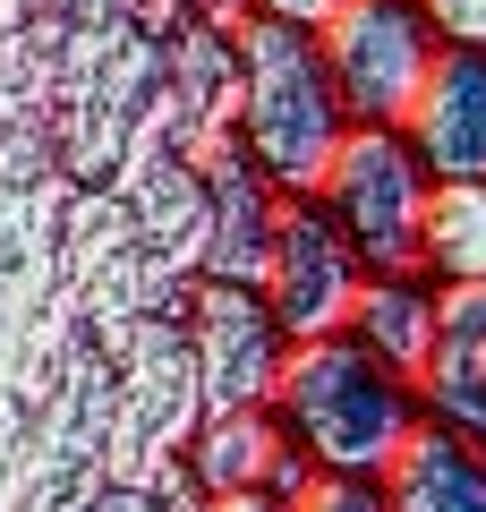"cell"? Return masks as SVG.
<instances>
[{"mask_svg":"<svg viewBox=\"0 0 486 512\" xmlns=\"http://www.w3.org/2000/svg\"><path fill=\"white\" fill-rule=\"evenodd\" d=\"M273 419L290 427L316 470H359L384 478V461L401 453V436L418 427V384L393 376L359 333H307L282 350V376H273Z\"/></svg>","mask_w":486,"mask_h":512,"instance_id":"obj_1","label":"cell"},{"mask_svg":"<svg viewBox=\"0 0 486 512\" xmlns=\"http://www.w3.org/2000/svg\"><path fill=\"white\" fill-rule=\"evenodd\" d=\"M231 43H239V154L282 197H316L324 163H333V146L350 128L342 94L324 77L316 26L248 9V18H231Z\"/></svg>","mask_w":486,"mask_h":512,"instance_id":"obj_2","label":"cell"},{"mask_svg":"<svg viewBox=\"0 0 486 512\" xmlns=\"http://www.w3.org/2000/svg\"><path fill=\"white\" fill-rule=\"evenodd\" d=\"M111 376V444H103V478L145 487L154 461H171L188 444V427L205 419L197 393V359H188V325L180 316H128V325L94 333Z\"/></svg>","mask_w":486,"mask_h":512,"instance_id":"obj_3","label":"cell"},{"mask_svg":"<svg viewBox=\"0 0 486 512\" xmlns=\"http://www.w3.org/2000/svg\"><path fill=\"white\" fill-rule=\"evenodd\" d=\"M427 188H435V171L418 163V146L393 120H350L324 180H316V205L333 214V231L350 239V256L367 274H418Z\"/></svg>","mask_w":486,"mask_h":512,"instance_id":"obj_4","label":"cell"},{"mask_svg":"<svg viewBox=\"0 0 486 512\" xmlns=\"http://www.w3.org/2000/svg\"><path fill=\"white\" fill-rule=\"evenodd\" d=\"M316 52H324V77H333L350 120H393L401 128V111H410L427 60L444 52V35H435V18L418 0H342L316 26Z\"/></svg>","mask_w":486,"mask_h":512,"instance_id":"obj_5","label":"cell"},{"mask_svg":"<svg viewBox=\"0 0 486 512\" xmlns=\"http://www.w3.org/2000/svg\"><path fill=\"white\" fill-rule=\"evenodd\" d=\"M180 325H188V359H197L205 410L273 402V376H282L290 333L273 325V308H265V291H256V282L197 274V282H188V299H180Z\"/></svg>","mask_w":486,"mask_h":512,"instance_id":"obj_6","label":"cell"},{"mask_svg":"<svg viewBox=\"0 0 486 512\" xmlns=\"http://www.w3.org/2000/svg\"><path fill=\"white\" fill-rule=\"evenodd\" d=\"M359 282L367 265L350 256V239L333 231V214H324L316 197H282V214H273V248H265V308L273 325L290 333V342H307V333H342L350 308H359Z\"/></svg>","mask_w":486,"mask_h":512,"instance_id":"obj_7","label":"cell"},{"mask_svg":"<svg viewBox=\"0 0 486 512\" xmlns=\"http://www.w3.org/2000/svg\"><path fill=\"white\" fill-rule=\"evenodd\" d=\"M154 120L188 163L239 146V43H231V26L188 18V9L162 18V103H154Z\"/></svg>","mask_w":486,"mask_h":512,"instance_id":"obj_8","label":"cell"},{"mask_svg":"<svg viewBox=\"0 0 486 512\" xmlns=\"http://www.w3.org/2000/svg\"><path fill=\"white\" fill-rule=\"evenodd\" d=\"M188 478H197L205 495H299V478L316 470V461L290 444V427L273 419V402H239V410H205L197 427H188L180 444Z\"/></svg>","mask_w":486,"mask_h":512,"instance_id":"obj_9","label":"cell"},{"mask_svg":"<svg viewBox=\"0 0 486 512\" xmlns=\"http://www.w3.org/2000/svg\"><path fill=\"white\" fill-rule=\"evenodd\" d=\"M401 137L435 180H486V43H444L418 77Z\"/></svg>","mask_w":486,"mask_h":512,"instance_id":"obj_10","label":"cell"},{"mask_svg":"<svg viewBox=\"0 0 486 512\" xmlns=\"http://www.w3.org/2000/svg\"><path fill=\"white\" fill-rule=\"evenodd\" d=\"M197 180H205V274H222V282H265V248H273L282 188H273L239 146L205 154Z\"/></svg>","mask_w":486,"mask_h":512,"instance_id":"obj_11","label":"cell"},{"mask_svg":"<svg viewBox=\"0 0 486 512\" xmlns=\"http://www.w3.org/2000/svg\"><path fill=\"white\" fill-rule=\"evenodd\" d=\"M384 512H486V444L418 419L384 461Z\"/></svg>","mask_w":486,"mask_h":512,"instance_id":"obj_12","label":"cell"},{"mask_svg":"<svg viewBox=\"0 0 486 512\" xmlns=\"http://www.w3.org/2000/svg\"><path fill=\"white\" fill-rule=\"evenodd\" d=\"M350 333H359L393 376L418 384L427 359H435V282L427 274H367L359 308H350Z\"/></svg>","mask_w":486,"mask_h":512,"instance_id":"obj_13","label":"cell"},{"mask_svg":"<svg viewBox=\"0 0 486 512\" xmlns=\"http://www.w3.org/2000/svg\"><path fill=\"white\" fill-rule=\"evenodd\" d=\"M418 274L427 282H486V180H435L427 188Z\"/></svg>","mask_w":486,"mask_h":512,"instance_id":"obj_14","label":"cell"},{"mask_svg":"<svg viewBox=\"0 0 486 512\" xmlns=\"http://www.w3.org/2000/svg\"><path fill=\"white\" fill-rule=\"evenodd\" d=\"M418 419L486 444V359H452V350H435L427 376H418Z\"/></svg>","mask_w":486,"mask_h":512,"instance_id":"obj_15","label":"cell"},{"mask_svg":"<svg viewBox=\"0 0 486 512\" xmlns=\"http://www.w3.org/2000/svg\"><path fill=\"white\" fill-rule=\"evenodd\" d=\"M435 350L486 359V282H435Z\"/></svg>","mask_w":486,"mask_h":512,"instance_id":"obj_16","label":"cell"},{"mask_svg":"<svg viewBox=\"0 0 486 512\" xmlns=\"http://www.w3.org/2000/svg\"><path fill=\"white\" fill-rule=\"evenodd\" d=\"M290 512H384V478H359V470H307Z\"/></svg>","mask_w":486,"mask_h":512,"instance_id":"obj_17","label":"cell"},{"mask_svg":"<svg viewBox=\"0 0 486 512\" xmlns=\"http://www.w3.org/2000/svg\"><path fill=\"white\" fill-rule=\"evenodd\" d=\"M444 43H486V0H418Z\"/></svg>","mask_w":486,"mask_h":512,"instance_id":"obj_18","label":"cell"},{"mask_svg":"<svg viewBox=\"0 0 486 512\" xmlns=\"http://www.w3.org/2000/svg\"><path fill=\"white\" fill-rule=\"evenodd\" d=\"M256 9H273V18H290V26H324L342 0H256Z\"/></svg>","mask_w":486,"mask_h":512,"instance_id":"obj_19","label":"cell"},{"mask_svg":"<svg viewBox=\"0 0 486 512\" xmlns=\"http://www.w3.org/2000/svg\"><path fill=\"white\" fill-rule=\"evenodd\" d=\"M214 512H290L282 495H214Z\"/></svg>","mask_w":486,"mask_h":512,"instance_id":"obj_20","label":"cell"}]
</instances>
